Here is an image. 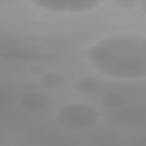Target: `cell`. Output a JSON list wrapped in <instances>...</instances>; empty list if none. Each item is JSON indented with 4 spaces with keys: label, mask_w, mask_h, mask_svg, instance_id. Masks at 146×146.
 <instances>
[{
    "label": "cell",
    "mask_w": 146,
    "mask_h": 146,
    "mask_svg": "<svg viewBox=\"0 0 146 146\" xmlns=\"http://www.w3.org/2000/svg\"><path fill=\"white\" fill-rule=\"evenodd\" d=\"M99 42L110 51L104 61L92 64L100 74L125 80H137L146 76V38L136 33H123L107 36Z\"/></svg>",
    "instance_id": "cell-1"
},
{
    "label": "cell",
    "mask_w": 146,
    "mask_h": 146,
    "mask_svg": "<svg viewBox=\"0 0 146 146\" xmlns=\"http://www.w3.org/2000/svg\"><path fill=\"white\" fill-rule=\"evenodd\" d=\"M103 113L97 108L84 103L70 104L62 107L56 115L58 124L69 130H82L98 124Z\"/></svg>",
    "instance_id": "cell-2"
},
{
    "label": "cell",
    "mask_w": 146,
    "mask_h": 146,
    "mask_svg": "<svg viewBox=\"0 0 146 146\" xmlns=\"http://www.w3.org/2000/svg\"><path fill=\"white\" fill-rule=\"evenodd\" d=\"M48 96L38 91H30L22 95L18 99L21 107L30 111H39L46 108L50 104Z\"/></svg>",
    "instance_id": "cell-3"
},
{
    "label": "cell",
    "mask_w": 146,
    "mask_h": 146,
    "mask_svg": "<svg viewBox=\"0 0 146 146\" xmlns=\"http://www.w3.org/2000/svg\"><path fill=\"white\" fill-rule=\"evenodd\" d=\"M74 90L84 95H92L100 92L103 86L100 80L94 77L85 76L76 80L74 84Z\"/></svg>",
    "instance_id": "cell-4"
},
{
    "label": "cell",
    "mask_w": 146,
    "mask_h": 146,
    "mask_svg": "<svg viewBox=\"0 0 146 146\" xmlns=\"http://www.w3.org/2000/svg\"><path fill=\"white\" fill-rule=\"evenodd\" d=\"M66 77L58 72H47L42 74L38 79V83L42 87L48 90H58L66 84Z\"/></svg>",
    "instance_id": "cell-5"
},
{
    "label": "cell",
    "mask_w": 146,
    "mask_h": 146,
    "mask_svg": "<svg viewBox=\"0 0 146 146\" xmlns=\"http://www.w3.org/2000/svg\"><path fill=\"white\" fill-rule=\"evenodd\" d=\"M109 54L108 48L99 42L90 46L84 52L86 59L91 65L104 61L108 58Z\"/></svg>",
    "instance_id": "cell-6"
},
{
    "label": "cell",
    "mask_w": 146,
    "mask_h": 146,
    "mask_svg": "<svg viewBox=\"0 0 146 146\" xmlns=\"http://www.w3.org/2000/svg\"><path fill=\"white\" fill-rule=\"evenodd\" d=\"M102 102L108 108L117 109L125 106L128 103V98L122 93L112 92L104 95L102 99Z\"/></svg>",
    "instance_id": "cell-7"
},
{
    "label": "cell",
    "mask_w": 146,
    "mask_h": 146,
    "mask_svg": "<svg viewBox=\"0 0 146 146\" xmlns=\"http://www.w3.org/2000/svg\"><path fill=\"white\" fill-rule=\"evenodd\" d=\"M67 1H43L35 0L32 2L37 7L54 13H67Z\"/></svg>",
    "instance_id": "cell-8"
},
{
    "label": "cell",
    "mask_w": 146,
    "mask_h": 146,
    "mask_svg": "<svg viewBox=\"0 0 146 146\" xmlns=\"http://www.w3.org/2000/svg\"><path fill=\"white\" fill-rule=\"evenodd\" d=\"M100 3V1H67V13H79L90 10L97 7Z\"/></svg>",
    "instance_id": "cell-9"
},
{
    "label": "cell",
    "mask_w": 146,
    "mask_h": 146,
    "mask_svg": "<svg viewBox=\"0 0 146 146\" xmlns=\"http://www.w3.org/2000/svg\"><path fill=\"white\" fill-rule=\"evenodd\" d=\"M113 3L122 8L133 9L138 5L137 1H114Z\"/></svg>",
    "instance_id": "cell-10"
},
{
    "label": "cell",
    "mask_w": 146,
    "mask_h": 146,
    "mask_svg": "<svg viewBox=\"0 0 146 146\" xmlns=\"http://www.w3.org/2000/svg\"><path fill=\"white\" fill-rule=\"evenodd\" d=\"M28 71L30 74L33 75H39L43 73L44 71V68L38 64H34L30 65L28 67Z\"/></svg>",
    "instance_id": "cell-11"
}]
</instances>
